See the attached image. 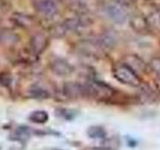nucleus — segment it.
<instances>
[{
  "label": "nucleus",
  "mask_w": 160,
  "mask_h": 150,
  "mask_svg": "<svg viewBox=\"0 0 160 150\" xmlns=\"http://www.w3.org/2000/svg\"><path fill=\"white\" fill-rule=\"evenodd\" d=\"M57 115H59L60 117L64 118L65 120H71L74 118L75 113H73L72 110H69V109H58Z\"/></svg>",
  "instance_id": "nucleus-7"
},
{
  "label": "nucleus",
  "mask_w": 160,
  "mask_h": 150,
  "mask_svg": "<svg viewBox=\"0 0 160 150\" xmlns=\"http://www.w3.org/2000/svg\"><path fill=\"white\" fill-rule=\"evenodd\" d=\"M150 67L153 71L160 76V58H154L150 62Z\"/></svg>",
  "instance_id": "nucleus-9"
},
{
  "label": "nucleus",
  "mask_w": 160,
  "mask_h": 150,
  "mask_svg": "<svg viewBox=\"0 0 160 150\" xmlns=\"http://www.w3.org/2000/svg\"><path fill=\"white\" fill-rule=\"evenodd\" d=\"M31 96L34 98H47L48 93L41 88H34L31 90Z\"/></svg>",
  "instance_id": "nucleus-8"
},
{
  "label": "nucleus",
  "mask_w": 160,
  "mask_h": 150,
  "mask_svg": "<svg viewBox=\"0 0 160 150\" xmlns=\"http://www.w3.org/2000/svg\"><path fill=\"white\" fill-rule=\"evenodd\" d=\"M115 91L103 82L93 81L84 86V95H87L99 101H107L113 97Z\"/></svg>",
  "instance_id": "nucleus-2"
},
{
  "label": "nucleus",
  "mask_w": 160,
  "mask_h": 150,
  "mask_svg": "<svg viewBox=\"0 0 160 150\" xmlns=\"http://www.w3.org/2000/svg\"><path fill=\"white\" fill-rule=\"evenodd\" d=\"M87 135L92 139H105L107 136V132L101 126H91L87 130Z\"/></svg>",
  "instance_id": "nucleus-6"
},
{
  "label": "nucleus",
  "mask_w": 160,
  "mask_h": 150,
  "mask_svg": "<svg viewBox=\"0 0 160 150\" xmlns=\"http://www.w3.org/2000/svg\"><path fill=\"white\" fill-rule=\"evenodd\" d=\"M48 113L45 110H35L29 115L28 119L33 123L36 124H44L48 121Z\"/></svg>",
  "instance_id": "nucleus-4"
},
{
  "label": "nucleus",
  "mask_w": 160,
  "mask_h": 150,
  "mask_svg": "<svg viewBox=\"0 0 160 150\" xmlns=\"http://www.w3.org/2000/svg\"><path fill=\"white\" fill-rule=\"evenodd\" d=\"M113 75L120 83L131 87H138L141 84L139 76L128 64H118L114 67Z\"/></svg>",
  "instance_id": "nucleus-1"
},
{
  "label": "nucleus",
  "mask_w": 160,
  "mask_h": 150,
  "mask_svg": "<svg viewBox=\"0 0 160 150\" xmlns=\"http://www.w3.org/2000/svg\"><path fill=\"white\" fill-rule=\"evenodd\" d=\"M51 150H62V149H57V148H53V149H51Z\"/></svg>",
  "instance_id": "nucleus-12"
},
{
  "label": "nucleus",
  "mask_w": 160,
  "mask_h": 150,
  "mask_svg": "<svg viewBox=\"0 0 160 150\" xmlns=\"http://www.w3.org/2000/svg\"><path fill=\"white\" fill-rule=\"evenodd\" d=\"M156 87L158 89V91L160 92V80H158V81L156 82Z\"/></svg>",
  "instance_id": "nucleus-11"
},
{
  "label": "nucleus",
  "mask_w": 160,
  "mask_h": 150,
  "mask_svg": "<svg viewBox=\"0 0 160 150\" xmlns=\"http://www.w3.org/2000/svg\"><path fill=\"white\" fill-rule=\"evenodd\" d=\"M114 1L119 5H129L135 2L136 0H114Z\"/></svg>",
  "instance_id": "nucleus-10"
},
{
  "label": "nucleus",
  "mask_w": 160,
  "mask_h": 150,
  "mask_svg": "<svg viewBox=\"0 0 160 150\" xmlns=\"http://www.w3.org/2000/svg\"><path fill=\"white\" fill-rule=\"evenodd\" d=\"M107 14L112 20L117 23H123L126 20V12L119 5H110L107 7Z\"/></svg>",
  "instance_id": "nucleus-3"
},
{
  "label": "nucleus",
  "mask_w": 160,
  "mask_h": 150,
  "mask_svg": "<svg viewBox=\"0 0 160 150\" xmlns=\"http://www.w3.org/2000/svg\"><path fill=\"white\" fill-rule=\"evenodd\" d=\"M31 133H32V131L30 130L29 127L21 126V127H18L16 129V131L14 132L13 135H11L10 139L15 140V141L22 142V141H25V140H27Z\"/></svg>",
  "instance_id": "nucleus-5"
}]
</instances>
